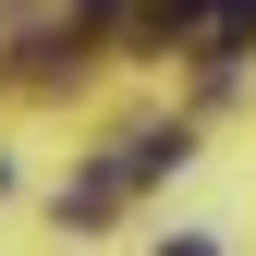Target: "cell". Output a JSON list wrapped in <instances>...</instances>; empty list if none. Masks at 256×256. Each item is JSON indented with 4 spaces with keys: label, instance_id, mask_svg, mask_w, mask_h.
<instances>
[{
    "label": "cell",
    "instance_id": "6da1fadb",
    "mask_svg": "<svg viewBox=\"0 0 256 256\" xmlns=\"http://www.w3.org/2000/svg\"><path fill=\"white\" fill-rule=\"evenodd\" d=\"M158 256H208V244H196V232H171V244H158Z\"/></svg>",
    "mask_w": 256,
    "mask_h": 256
},
{
    "label": "cell",
    "instance_id": "7a4b0ae2",
    "mask_svg": "<svg viewBox=\"0 0 256 256\" xmlns=\"http://www.w3.org/2000/svg\"><path fill=\"white\" fill-rule=\"evenodd\" d=\"M0 183H12V171H0Z\"/></svg>",
    "mask_w": 256,
    "mask_h": 256
}]
</instances>
